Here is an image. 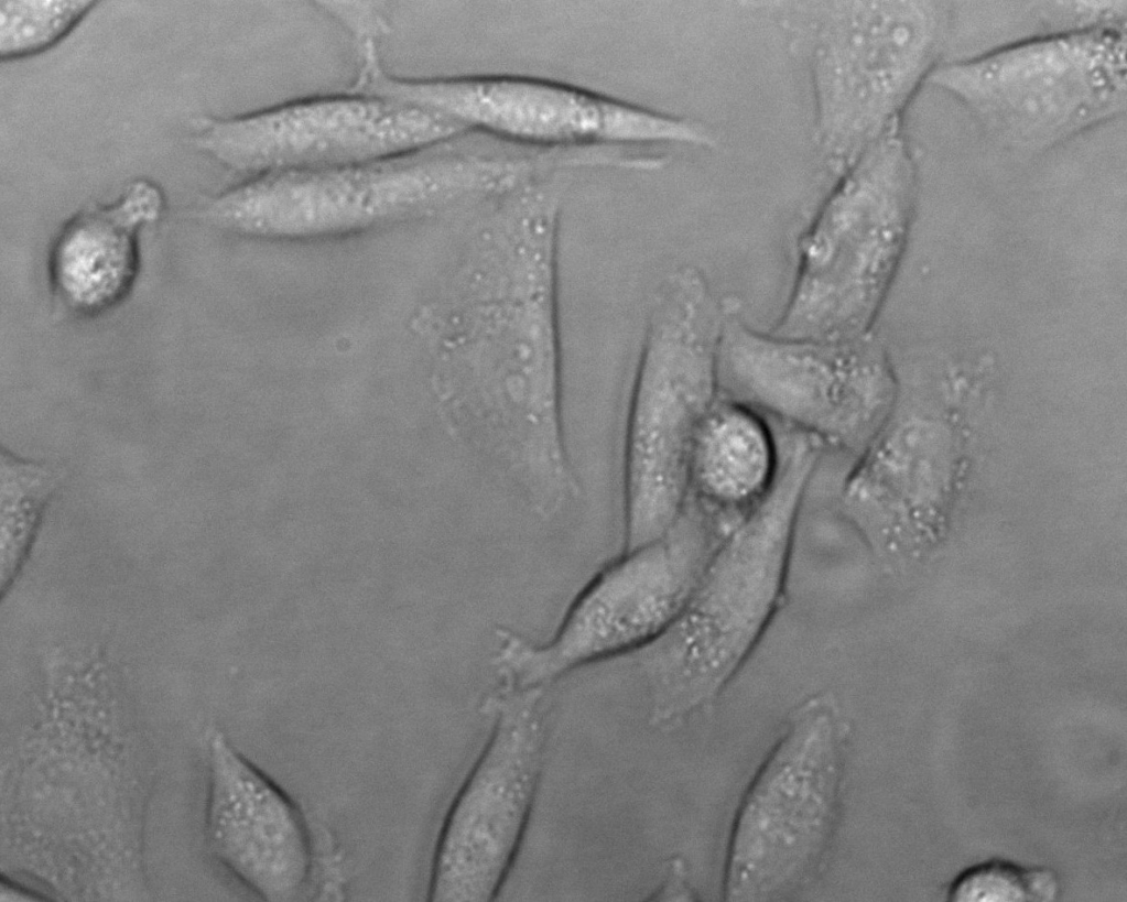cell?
Masks as SVG:
<instances>
[{
    "label": "cell",
    "instance_id": "cell-1",
    "mask_svg": "<svg viewBox=\"0 0 1127 902\" xmlns=\"http://www.w3.org/2000/svg\"><path fill=\"white\" fill-rule=\"evenodd\" d=\"M766 497L723 539L670 627L641 649L658 721L713 699L752 653L783 602L803 496L823 447L790 434Z\"/></svg>",
    "mask_w": 1127,
    "mask_h": 902
},
{
    "label": "cell",
    "instance_id": "cell-7",
    "mask_svg": "<svg viewBox=\"0 0 1127 902\" xmlns=\"http://www.w3.org/2000/svg\"><path fill=\"white\" fill-rule=\"evenodd\" d=\"M462 171L423 154L272 172L215 198L220 227L253 235H306L360 227L426 208L460 186Z\"/></svg>",
    "mask_w": 1127,
    "mask_h": 902
},
{
    "label": "cell",
    "instance_id": "cell-4",
    "mask_svg": "<svg viewBox=\"0 0 1127 902\" xmlns=\"http://www.w3.org/2000/svg\"><path fill=\"white\" fill-rule=\"evenodd\" d=\"M730 530L687 498L668 533L625 552L588 584L549 642L535 645L501 630L497 663L519 688H534L581 665L640 651L678 617Z\"/></svg>",
    "mask_w": 1127,
    "mask_h": 902
},
{
    "label": "cell",
    "instance_id": "cell-10",
    "mask_svg": "<svg viewBox=\"0 0 1127 902\" xmlns=\"http://www.w3.org/2000/svg\"><path fill=\"white\" fill-rule=\"evenodd\" d=\"M164 208L159 186L147 180L129 185L113 204L71 218L48 253L53 296L71 314L90 318L119 306L141 269L139 232Z\"/></svg>",
    "mask_w": 1127,
    "mask_h": 902
},
{
    "label": "cell",
    "instance_id": "cell-5",
    "mask_svg": "<svg viewBox=\"0 0 1127 902\" xmlns=\"http://www.w3.org/2000/svg\"><path fill=\"white\" fill-rule=\"evenodd\" d=\"M538 687L500 707L492 735L446 817L436 849L432 901L495 898L525 828L542 759Z\"/></svg>",
    "mask_w": 1127,
    "mask_h": 902
},
{
    "label": "cell",
    "instance_id": "cell-15",
    "mask_svg": "<svg viewBox=\"0 0 1127 902\" xmlns=\"http://www.w3.org/2000/svg\"><path fill=\"white\" fill-rule=\"evenodd\" d=\"M1058 881L1048 870L1023 869L1014 863L993 860L977 865L952 883L949 900L956 902L1051 901Z\"/></svg>",
    "mask_w": 1127,
    "mask_h": 902
},
{
    "label": "cell",
    "instance_id": "cell-9",
    "mask_svg": "<svg viewBox=\"0 0 1127 902\" xmlns=\"http://www.w3.org/2000/svg\"><path fill=\"white\" fill-rule=\"evenodd\" d=\"M208 751L212 852L262 899H297L307 881L310 850L295 807L221 732L213 733Z\"/></svg>",
    "mask_w": 1127,
    "mask_h": 902
},
{
    "label": "cell",
    "instance_id": "cell-12",
    "mask_svg": "<svg viewBox=\"0 0 1127 902\" xmlns=\"http://www.w3.org/2000/svg\"><path fill=\"white\" fill-rule=\"evenodd\" d=\"M421 100L457 122L473 121L513 135L557 140L595 134L627 137L629 113L563 88L527 81H434Z\"/></svg>",
    "mask_w": 1127,
    "mask_h": 902
},
{
    "label": "cell",
    "instance_id": "cell-6",
    "mask_svg": "<svg viewBox=\"0 0 1127 902\" xmlns=\"http://www.w3.org/2000/svg\"><path fill=\"white\" fill-rule=\"evenodd\" d=\"M459 126L441 112L390 98H328L203 119L195 143L231 170L262 175L403 154Z\"/></svg>",
    "mask_w": 1127,
    "mask_h": 902
},
{
    "label": "cell",
    "instance_id": "cell-3",
    "mask_svg": "<svg viewBox=\"0 0 1127 902\" xmlns=\"http://www.w3.org/2000/svg\"><path fill=\"white\" fill-rule=\"evenodd\" d=\"M723 304L719 394L858 456L890 416L896 389L870 334L836 341L781 337L752 328L737 298Z\"/></svg>",
    "mask_w": 1127,
    "mask_h": 902
},
{
    "label": "cell",
    "instance_id": "cell-14",
    "mask_svg": "<svg viewBox=\"0 0 1127 902\" xmlns=\"http://www.w3.org/2000/svg\"><path fill=\"white\" fill-rule=\"evenodd\" d=\"M96 1H0V57L37 54L66 36Z\"/></svg>",
    "mask_w": 1127,
    "mask_h": 902
},
{
    "label": "cell",
    "instance_id": "cell-2",
    "mask_svg": "<svg viewBox=\"0 0 1127 902\" xmlns=\"http://www.w3.org/2000/svg\"><path fill=\"white\" fill-rule=\"evenodd\" d=\"M846 736L832 696L795 710L736 813L725 900L784 899L817 872L837 821Z\"/></svg>",
    "mask_w": 1127,
    "mask_h": 902
},
{
    "label": "cell",
    "instance_id": "cell-8",
    "mask_svg": "<svg viewBox=\"0 0 1127 902\" xmlns=\"http://www.w3.org/2000/svg\"><path fill=\"white\" fill-rule=\"evenodd\" d=\"M900 246L898 221L863 202L853 177L802 237L791 291L769 333L830 341L869 335Z\"/></svg>",
    "mask_w": 1127,
    "mask_h": 902
},
{
    "label": "cell",
    "instance_id": "cell-13",
    "mask_svg": "<svg viewBox=\"0 0 1127 902\" xmlns=\"http://www.w3.org/2000/svg\"><path fill=\"white\" fill-rule=\"evenodd\" d=\"M59 475L50 466L2 449L0 461V579L12 585L34 540Z\"/></svg>",
    "mask_w": 1127,
    "mask_h": 902
},
{
    "label": "cell",
    "instance_id": "cell-16",
    "mask_svg": "<svg viewBox=\"0 0 1127 902\" xmlns=\"http://www.w3.org/2000/svg\"><path fill=\"white\" fill-rule=\"evenodd\" d=\"M0 892L1 901H33L40 899L20 887L12 885L11 883H4L3 881L1 883Z\"/></svg>",
    "mask_w": 1127,
    "mask_h": 902
},
{
    "label": "cell",
    "instance_id": "cell-11",
    "mask_svg": "<svg viewBox=\"0 0 1127 902\" xmlns=\"http://www.w3.org/2000/svg\"><path fill=\"white\" fill-rule=\"evenodd\" d=\"M778 466L776 433L761 412L719 394L692 442L687 497L735 526L766 497Z\"/></svg>",
    "mask_w": 1127,
    "mask_h": 902
}]
</instances>
